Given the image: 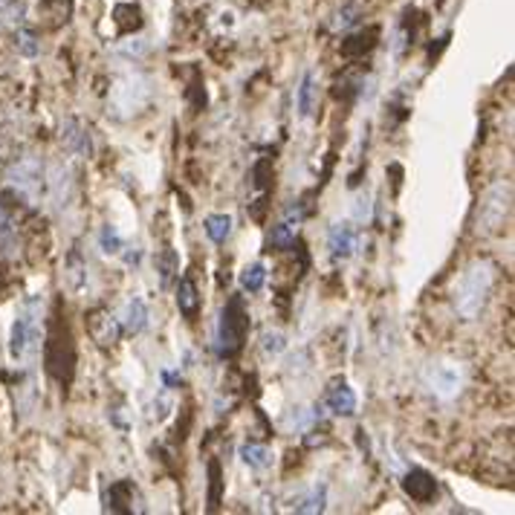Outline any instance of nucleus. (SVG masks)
Here are the masks:
<instances>
[{"label":"nucleus","mask_w":515,"mask_h":515,"mask_svg":"<svg viewBox=\"0 0 515 515\" xmlns=\"http://www.w3.org/2000/svg\"><path fill=\"white\" fill-rule=\"evenodd\" d=\"M203 229H206L208 241H212V244H226L229 235H232V217L229 215H208Z\"/></svg>","instance_id":"aec40b11"},{"label":"nucleus","mask_w":515,"mask_h":515,"mask_svg":"<svg viewBox=\"0 0 515 515\" xmlns=\"http://www.w3.org/2000/svg\"><path fill=\"white\" fill-rule=\"evenodd\" d=\"M0 253H4V255H15V253H18V229H15V220L6 215L4 206H0Z\"/></svg>","instance_id":"6ab92c4d"},{"label":"nucleus","mask_w":515,"mask_h":515,"mask_svg":"<svg viewBox=\"0 0 515 515\" xmlns=\"http://www.w3.org/2000/svg\"><path fill=\"white\" fill-rule=\"evenodd\" d=\"M325 504H327V486L316 483L308 495H301L296 504H292V510L296 512H325Z\"/></svg>","instance_id":"4be33fe9"},{"label":"nucleus","mask_w":515,"mask_h":515,"mask_svg":"<svg viewBox=\"0 0 515 515\" xmlns=\"http://www.w3.org/2000/svg\"><path fill=\"white\" fill-rule=\"evenodd\" d=\"M495 284V270L490 261H472L469 267L455 278V287H452V301H455V310L466 322H475L481 316L486 299H490Z\"/></svg>","instance_id":"f257e3e1"},{"label":"nucleus","mask_w":515,"mask_h":515,"mask_svg":"<svg viewBox=\"0 0 515 515\" xmlns=\"http://www.w3.org/2000/svg\"><path fill=\"white\" fill-rule=\"evenodd\" d=\"M356 18H354V9H345L339 12V21H336V30H347V26H354Z\"/></svg>","instance_id":"7c9ffc66"},{"label":"nucleus","mask_w":515,"mask_h":515,"mask_svg":"<svg viewBox=\"0 0 515 515\" xmlns=\"http://www.w3.org/2000/svg\"><path fill=\"white\" fill-rule=\"evenodd\" d=\"M177 308L186 318H198V313H200V292L189 275L179 278V284H177Z\"/></svg>","instance_id":"dca6fc26"},{"label":"nucleus","mask_w":515,"mask_h":515,"mask_svg":"<svg viewBox=\"0 0 515 515\" xmlns=\"http://www.w3.org/2000/svg\"><path fill=\"white\" fill-rule=\"evenodd\" d=\"M249 330V313L244 308L241 296H232L226 301L224 313H220V327H217V354L220 356H235L244 347Z\"/></svg>","instance_id":"f03ea898"},{"label":"nucleus","mask_w":515,"mask_h":515,"mask_svg":"<svg viewBox=\"0 0 515 515\" xmlns=\"http://www.w3.org/2000/svg\"><path fill=\"white\" fill-rule=\"evenodd\" d=\"M426 388L443 402L455 400L464 388V368L457 365V362H446V359L431 362L426 368Z\"/></svg>","instance_id":"423d86ee"},{"label":"nucleus","mask_w":515,"mask_h":515,"mask_svg":"<svg viewBox=\"0 0 515 515\" xmlns=\"http://www.w3.org/2000/svg\"><path fill=\"white\" fill-rule=\"evenodd\" d=\"M15 47H18V52L21 55H26V59H35L38 55V41H35V35L30 32V30H18V35H15Z\"/></svg>","instance_id":"c85d7f7f"},{"label":"nucleus","mask_w":515,"mask_h":515,"mask_svg":"<svg viewBox=\"0 0 515 515\" xmlns=\"http://www.w3.org/2000/svg\"><path fill=\"white\" fill-rule=\"evenodd\" d=\"M263 281H267V267H263L261 261L244 267V272H241V290H244V292H261V290H263Z\"/></svg>","instance_id":"5701e85b"},{"label":"nucleus","mask_w":515,"mask_h":515,"mask_svg":"<svg viewBox=\"0 0 515 515\" xmlns=\"http://www.w3.org/2000/svg\"><path fill=\"white\" fill-rule=\"evenodd\" d=\"M157 272H160V284L162 290H169L171 287V278L179 272V258L171 246H165L162 253L157 255Z\"/></svg>","instance_id":"412c9836"},{"label":"nucleus","mask_w":515,"mask_h":515,"mask_svg":"<svg viewBox=\"0 0 515 515\" xmlns=\"http://www.w3.org/2000/svg\"><path fill=\"white\" fill-rule=\"evenodd\" d=\"M99 246H102V253L105 255H122V249H124V241H122V235L116 232V226H102L99 232Z\"/></svg>","instance_id":"b1692460"},{"label":"nucleus","mask_w":515,"mask_h":515,"mask_svg":"<svg viewBox=\"0 0 515 515\" xmlns=\"http://www.w3.org/2000/svg\"><path fill=\"white\" fill-rule=\"evenodd\" d=\"M316 110V73L308 69L299 85V116L301 119H310Z\"/></svg>","instance_id":"a211bd4d"},{"label":"nucleus","mask_w":515,"mask_h":515,"mask_svg":"<svg viewBox=\"0 0 515 515\" xmlns=\"http://www.w3.org/2000/svg\"><path fill=\"white\" fill-rule=\"evenodd\" d=\"M241 461L255 469V472H263L272 466V449L270 446H261V443H244L241 446Z\"/></svg>","instance_id":"f3484780"},{"label":"nucleus","mask_w":515,"mask_h":515,"mask_svg":"<svg viewBox=\"0 0 515 515\" xmlns=\"http://www.w3.org/2000/svg\"><path fill=\"white\" fill-rule=\"evenodd\" d=\"M64 281H67V287L73 290V292H81V290H85V284H87V261H85V255H81L78 246L69 249V255H67Z\"/></svg>","instance_id":"2eb2a0df"},{"label":"nucleus","mask_w":515,"mask_h":515,"mask_svg":"<svg viewBox=\"0 0 515 515\" xmlns=\"http://www.w3.org/2000/svg\"><path fill=\"white\" fill-rule=\"evenodd\" d=\"M356 391L351 385H347L345 380H333L327 385V391H325V406L333 411V414H339V417H351L356 411Z\"/></svg>","instance_id":"9d476101"},{"label":"nucleus","mask_w":515,"mask_h":515,"mask_svg":"<svg viewBox=\"0 0 515 515\" xmlns=\"http://www.w3.org/2000/svg\"><path fill=\"white\" fill-rule=\"evenodd\" d=\"M61 145L76 157H90V133L78 119H67L61 128Z\"/></svg>","instance_id":"ddd939ff"},{"label":"nucleus","mask_w":515,"mask_h":515,"mask_svg":"<svg viewBox=\"0 0 515 515\" xmlns=\"http://www.w3.org/2000/svg\"><path fill=\"white\" fill-rule=\"evenodd\" d=\"M313 420H316V414H310L308 409H292V411L287 414L284 426H287L290 431H304V428L313 426Z\"/></svg>","instance_id":"cd10ccee"},{"label":"nucleus","mask_w":515,"mask_h":515,"mask_svg":"<svg viewBox=\"0 0 515 515\" xmlns=\"http://www.w3.org/2000/svg\"><path fill=\"white\" fill-rule=\"evenodd\" d=\"M510 208H512V186L507 183V179H501V183H495L481 198V206H478V232H483V235L501 232V226H504L507 217H510Z\"/></svg>","instance_id":"7ed1b4c3"},{"label":"nucleus","mask_w":515,"mask_h":515,"mask_svg":"<svg viewBox=\"0 0 515 515\" xmlns=\"http://www.w3.org/2000/svg\"><path fill=\"white\" fill-rule=\"evenodd\" d=\"M73 365H76V351H73V342H69L67 325L61 327V322H55L47 336V368L55 380L69 385V380H73Z\"/></svg>","instance_id":"39448f33"},{"label":"nucleus","mask_w":515,"mask_h":515,"mask_svg":"<svg viewBox=\"0 0 515 515\" xmlns=\"http://www.w3.org/2000/svg\"><path fill=\"white\" fill-rule=\"evenodd\" d=\"M9 179H12V186H15L23 194V198L35 200V194L41 191V162L35 157L18 160L15 165H12Z\"/></svg>","instance_id":"6e6552de"},{"label":"nucleus","mask_w":515,"mask_h":515,"mask_svg":"<svg viewBox=\"0 0 515 515\" xmlns=\"http://www.w3.org/2000/svg\"><path fill=\"white\" fill-rule=\"evenodd\" d=\"M208 475H212V507L217 504V492H220V466L217 464H212V466H208Z\"/></svg>","instance_id":"c756f323"},{"label":"nucleus","mask_w":515,"mask_h":515,"mask_svg":"<svg viewBox=\"0 0 515 515\" xmlns=\"http://www.w3.org/2000/svg\"><path fill=\"white\" fill-rule=\"evenodd\" d=\"M131 501V483L128 481H119L110 486V492H107V507L114 510V512H122V510H128L124 504Z\"/></svg>","instance_id":"393cba45"},{"label":"nucleus","mask_w":515,"mask_h":515,"mask_svg":"<svg viewBox=\"0 0 515 515\" xmlns=\"http://www.w3.org/2000/svg\"><path fill=\"white\" fill-rule=\"evenodd\" d=\"M327 249L336 261H347L356 249V232L351 224H333L327 232Z\"/></svg>","instance_id":"f8f14e48"},{"label":"nucleus","mask_w":515,"mask_h":515,"mask_svg":"<svg viewBox=\"0 0 515 515\" xmlns=\"http://www.w3.org/2000/svg\"><path fill=\"white\" fill-rule=\"evenodd\" d=\"M151 99V87H148V78L139 76V73H131L119 78L114 90H110V102L107 107L114 110L116 116H131V114H139Z\"/></svg>","instance_id":"20e7f679"},{"label":"nucleus","mask_w":515,"mask_h":515,"mask_svg":"<svg viewBox=\"0 0 515 515\" xmlns=\"http://www.w3.org/2000/svg\"><path fill=\"white\" fill-rule=\"evenodd\" d=\"M87 327H90V336H93V342H99V347H114L119 339H122V325H119V318L116 316H110V313H105V310H99V313H93L90 318H87Z\"/></svg>","instance_id":"1a4fd4ad"},{"label":"nucleus","mask_w":515,"mask_h":515,"mask_svg":"<svg viewBox=\"0 0 515 515\" xmlns=\"http://www.w3.org/2000/svg\"><path fill=\"white\" fill-rule=\"evenodd\" d=\"M402 490H406L417 504H428V501L437 495V481L431 478L426 469H411L409 475L402 478Z\"/></svg>","instance_id":"9b49d317"},{"label":"nucleus","mask_w":515,"mask_h":515,"mask_svg":"<svg viewBox=\"0 0 515 515\" xmlns=\"http://www.w3.org/2000/svg\"><path fill=\"white\" fill-rule=\"evenodd\" d=\"M296 244V232H292V224H278L270 232V246L272 249H290Z\"/></svg>","instance_id":"bb28decb"},{"label":"nucleus","mask_w":515,"mask_h":515,"mask_svg":"<svg viewBox=\"0 0 515 515\" xmlns=\"http://www.w3.org/2000/svg\"><path fill=\"white\" fill-rule=\"evenodd\" d=\"M35 330H38V299H30L18 313L15 325H12V336H9L12 359H23L26 347L35 342Z\"/></svg>","instance_id":"0eeeda50"},{"label":"nucleus","mask_w":515,"mask_h":515,"mask_svg":"<svg viewBox=\"0 0 515 515\" xmlns=\"http://www.w3.org/2000/svg\"><path fill=\"white\" fill-rule=\"evenodd\" d=\"M148 318H151L148 304L139 299V296H133V299L122 308V316H119L122 333H133V336H136V333H143V330L148 327Z\"/></svg>","instance_id":"4468645a"},{"label":"nucleus","mask_w":515,"mask_h":515,"mask_svg":"<svg viewBox=\"0 0 515 515\" xmlns=\"http://www.w3.org/2000/svg\"><path fill=\"white\" fill-rule=\"evenodd\" d=\"M261 347H263V354H267V356H278V354L287 351V336L281 330H267L261 336Z\"/></svg>","instance_id":"a878e982"}]
</instances>
